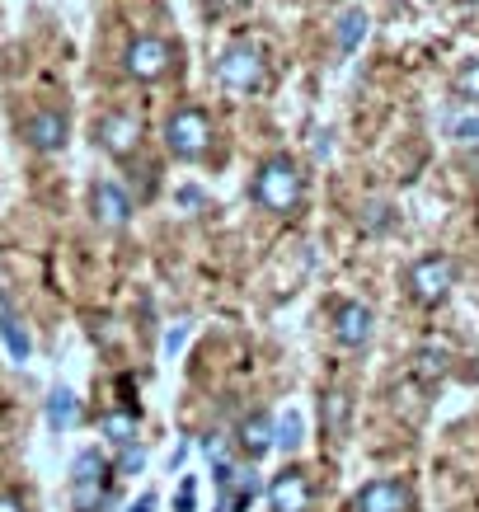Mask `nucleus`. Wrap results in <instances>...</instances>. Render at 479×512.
Listing matches in <instances>:
<instances>
[{
    "instance_id": "nucleus-17",
    "label": "nucleus",
    "mask_w": 479,
    "mask_h": 512,
    "mask_svg": "<svg viewBox=\"0 0 479 512\" xmlns=\"http://www.w3.org/2000/svg\"><path fill=\"white\" fill-rule=\"evenodd\" d=\"M348 414H353L348 390H329L325 395V437L329 442H343V433H348Z\"/></svg>"
},
{
    "instance_id": "nucleus-20",
    "label": "nucleus",
    "mask_w": 479,
    "mask_h": 512,
    "mask_svg": "<svg viewBox=\"0 0 479 512\" xmlns=\"http://www.w3.org/2000/svg\"><path fill=\"white\" fill-rule=\"evenodd\" d=\"M447 348H433V343H428V348H418L414 353V376H423V381H437V376H447Z\"/></svg>"
},
{
    "instance_id": "nucleus-26",
    "label": "nucleus",
    "mask_w": 479,
    "mask_h": 512,
    "mask_svg": "<svg viewBox=\"0 0 479 512\" xmlns=\"http://www.w3.org/2000/svg\"><path fill=\"white\" fill-rule=\"evenodd\" d=\"M127 512H155V494H151V489H146V494H141V498H137V503H132V508H127Z\"/></svg>"
},
{
    "instance_id": "nucleus-22",
    "label": "nucleus",
    "mask_w": 479,
    "mask_h": 512,
    "mask_svg": "<svg viewBox=\"0 0 479 512\" xmlns=\"http://www.w3.org/2000/svg\"><path fill=\"white\" fill-rule=\"evenodd\" d=\"M451 90H456V99H465L470 109H479V62H465L461 71H456V80H451Z\"/></svg>"
},
{
    "instance_id": "nucleus-5",
    "label": "nucleus",
    "mask_w": 479,
    "mask_h": 512,
    "mask_svg": "<svg viewBox=\"0 0 479 512\" xmlns=\"http://www.w3.org/2000/svg\"><path fill=\"white\" fill-rule=\"evenodd\" d=\"M404 282H409V296H414L418 306H442L451 296V287H456V259H447V254H423L418 264H409Z\"/></svg>"
},
{
    "instance_id": "nucleus-27",
    "label": "nucleus",
    "mask_w": 479,
    "mask_h": 512,
    "mask_svg": "<svg viewBox=\"0 0 479 512\" xmlns=\"http://www.w3.org/2000/svg\"><path fill=\"white\" fill-rule=\"evenodd\" d=\"M179 202H184V207H202V193L198 188H179Z\"/></svg>"
},
{
    "instance_id": "nucleus-6",
    "label": "nucleus",
    "mask_w": 479,
    "mask_h": 512,
    "mask_svg": "<svg viewBox=\"0 0 479 512\" xmlns=\"http://www.w3.org/2000/svg\"><path fill=\"white\" fill-rule=\"evenodd\" d=\"M263 80V52L254 43H231L217 57V85L231 94H249Z\"/></svg>"
},
{
    "instance_id": "nucleus-13",
    "label": "nucleus",
    "mask_w": 479,
    "mask_h": 512,
    "mask_svg": "<svg viewBox=\"0 0 479 512\" xmlns=\"http://www.w3.org/2000/svg\"><path fill=\"white\" fill-rule=\"evenodd\" d=\"M24 137H29L33 151H43V156H57L66 146V137H71V123H66L62 109H38L24 123Z\"/></svg>"
},
{
    "instance_id": "nucleus-19",
    "label": "nucleus",
    "mask_w": 479,
    "mask_h": 512,
    "mask_svg": "<svg viewBox=\"0 0 479 512\" xmlns=\"http://www.w3.org/2000/svg\"><path fill=\"white\" fill-rule=\"evenodd\" d=\"M71 414H76V395H71L66 386H57L52 395H47V428H52V433H66Z\"/></svg>"
},
{
    "instance_id": "nucleus-9",
    "label": "nucleus",
    "mask_w": 479,
    "mask_h": 512,
    "mask_svg": "<svg viewBox=\"0 0 479 512\" xmlns=\"http://www.w3.org/2000/svg\"><path fill=\"white\" fill-rule=\"evenodd\" d=\"M90 212L104 231H123L132 221V193L118 179H94L90 184Z\"/></svg>"
},
{
    "instance_id": "nucleus-24",
    "label": "nucleus",
    "mask_w": 479,
    "mask_h": 512,
    "mask_svg": "<svg viewBox=\"0 0 479 512\" xmlns=\"http://www.w3.org/2000/svg\"><path fill=\"white\" fill-rule=\"evenodd\" d=\"M193 508H198V480H193V475H184L179 494H174V512H193Z\"/></svg>"
},
{
    "instance_id": "nucleus-21",
    "label": "nucleus",
    "mask_w": 479,
    "mask_h": 512,
    "mask_svg": "<svg viewBox=\"0 0 479 512\" xmlns=\"http://www.w3.org/2000/svg\"><path fill=\"white\" fill-rule=\"evenodd\" d=\"M273 447L287 451V456H292V451H301V414H296V409H287V414H282V423L273 428Z\"/></svg>"
},
{
    "instance_id": "nucleus-23",
    "label": "nucleus",
    "mask_w": 479,
    "mask_h": 512,
    "mask_svg": "<svg viewBox=\"0 0 479 512\" xmlns=\"http://www.w3.org/2000/svg\"><path fill=\"white\" fill-rule=\"evenodd\" d=\"M141 466H146V451H141V442L132 437V442L118 447V480H123V475H137Z\"/></svg>"
},
{
    "instance_id": "nucleus-4",
    "label": "nucleus",
    "mask_w": 479,
    "mask_h": 512,
    "mask_svg": "<svg viewBox=\"0 0 479 512\" xmlns=\"http://www.w3.org/2000/svg\"><path fill=\"white\" fill-rule=\"evenodd\" d=\"M174 66V47L160 38V33H132L123 47V71L141 85H155V80H165Z\"/></svg>"
},
{
    "instance_id": "nucleus-7",
    "label": "nucleus",
    "mask_w": 479,
    "mask_h": 512,
    "mask_svg": "<svg viewBox=\"0 0 479 512\" xmlns=\"http://www.w3.org/2000/svg\"><path fill=\"white\" fill-rule=\"evenodd\" d=\"M94 137L113 160H132L141 151V118L132 109H109L94 127Z\"/></svg>"
},
{
    "instance_id": "nucleus-14",
    "label": "nucleus",
    "mask_w": 479,
    "mask_h": 512,
    "mask_svg": "<svg viewBox=\"0 0 479 512\" xmlns=\"http://www.w3.org/2000/svg\"><path fill=\"white\" fill-rule=\"evenodd\" d=\"M235 442H240V451H245L249 461L268 456V451H273V419H268L263 409L245 414V419H240V428H235Z\"/></svg>"
},
{
    "instance_id": "nucleus-8",
    "label": "nucleus",
    "mask_w": 479,
    "mask_h": 512,
    "mask_svg": "<svg viewBox=\"0 0 479 512\" xmlns=\"http://www.w3.org/2000/svg\"><path fill=\"white\" fill-rule=\"evenodd\" d=\"M212 475H217V489H221V508L217 512H245L259 494V470H240L235 461H212Z\"/></svg>"
},
{
    "instance_id": "nucleus-18",
    "label": "nucleus",
    "mask_w": 479,
    "mask_h": 512,
    "mask_svg": "<svg viewBox=\"0 0 479 512\" xmlns=\"http://www.w3.org/2000/svg\"><path fill=\"white\" fill-rule=\"evenodd\" d=\"M99 433L109 437L113 447H123V442H132V437H137V414H132V409H113V414H104V419H99Z\"/></svg>"
},
{
    "instance_id": "nucleus-11",
    "label": "nucleus",
    "mask_w": 479,
    "mask_h": 512,
    "mask_svg": "<svg viewBox=\"0 0 479 512\" xmlns=\"http://www.w3.org/2000/svg\"><path fill=\"white\" fill-rule=\"evenodd\" d=\"M310 503H315V489H310L306 470L287 466L278 480L268 484V508L273 512H310Z\"/></svg>"
},
{
    "instance_id": "nucleus-10",
    "label": "nucleus",
    "mask_w": 479,
    "mask_h": 512,
    "mask_svg": "<svg viewBox=\"0 0 479 512\" xmlns=\"http://www.w3.org/2000/svg\"><path fill=\"white\" fill-rule=\"evenodd\" d=\"M353 512H414V489L395 475L386 480H371L353 494Z\"/></svg>"
},
{
    "instance_id": "nucleus-16",
    "label": "nucleus",
    "mask_w": 479,
    "mask_h": 512,
    "mask_svg": "<svg viewBox=\"0 0 479 512\" xmlns=\"http://www.w3.org/2000/svg\"><path fill=\"white\" fill-rule=\"evenodd\" d=\"M0 339H5V348H10L15 362H29L33 339H29V329H24V320H19V311L10 306V301L0 306Z\"/></svg>"
},
{
    "instance_id": "nucleus-3",
    "label": "nucleus",
    "mask_w": 479,
    "mask_h": 512,
    "mask_svg": "<svg viewBox=\"0 0 479 512\" xmlns=\"http://www.w3.org/2000/svg\"><path fill=\"white\" fill-rule=\"evenodd\" d=\"M76 512H113V470L99 447H85L76 456Z\"/></svg>"
},
{
    "instance_id": "nucleus-15",
    "label": "nucleus",
    "mask_w": 479,
    "mask_h": 512,
    "mask_svg": "<svg viewBox=\"0 0 479 512\" xmlns=\"http://www.w3.org/2000/svg\"><path fill=\"white\" fill-rule=\"evenodd\" d=\"M367 29H371V15L367 10H343L339 19H334V47H339L343 57H353L357 47H362V38H367Z\"/></svg>"
},
{
    "instance_id": "nucleus-1",
    "label": "nucleus",
    "mask_w": 479,
    "mask_h": 512,
    "mask_svg": "<svg viewBox=\"0 0 479 512\" xmlns=\"http://www.w3.org/2000/svg\"><path fill=\"white\" fill-rule=\"evenodd\" d=\"M301 193H306V184H301V170H296L292 156H268L259 165V174H254V202H259L263 212H273V217H292L296 207H301Z\"/></svg>"
},
{
    "instance_id": "nucleus-25",
    "label": "nucleus",
    "mask_w": 479,
    "mask_h": 512,
    "mask_svg": "<svg viewBox=\"0 0 479 512\" xmlns=\"http://www.w3.org/2000/svg\"><path fill=\"white\" fill-rule=\"evenodd\" d=\"M451 137L456 141H479V118H456V123H451Z\"/></svg>"
},
{
    "instance_id": "nucleus-12",
    "label": "nucleus",
    "mask_w": 479,
    "mask_h": 512,
    "mask_svg": "<svg viewBox=\"0 0 479 512\" xmlns=\"http://www.w3.org/2000/svg\"><path fill=\"white\" fill-rule=\"evenodd\" d=\"M371 334H376V311L362 306V301H343L339 311H334V339L343 348H367Z\"/></svg>"
},
{
    "instance_id": "nucleus-28",
    "label": "nucleus",
    "mask_w": 479,
    "mask_h": 512,
    "mask_svg": "<svg viewBox=\"0 0 479 512\" xmlns=\"http://www.w3.org/2000/svg\"><path fill=\"white\" fill-rule=\"evenodd\" d=\"M0 512H24V503L15 494H0Z\"/></svg>"
},
{
    "instance_id": "nucleus-2",
    "label": "nucleus",
    "mask_w": 479,
    "mask_h": 512,
    "mask_svg": "<svg viewBox=\"0 0 479 512\" xmlns=\"http://www.w3.org/2000/svg\"><path fill=\"white\" fill-rule=\"evenodd\" d=\"M165 146H170L174 160H188V165L212 156V118H207V109H193V104L174 109L170 123H165Z\"/></svg>"
}]
</instances>
